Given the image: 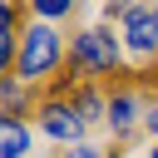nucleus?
Wrapping results in <instances>:
<instances>
[{"mask_svg":"<svg viewBox=\"0 0 158 158\" xmlns=\"http://www.w3.org/2000/svg\"><path fill=\"white\" fill-rule=\"evenodd\" d=\"M59 59H64L59 30H54L49 20L25 25V35H20V54H15V74H20V84H40V79H49Z\"/></svg>","mask_w":158,"mask_h":158,"instance_id":"nucleus-1","label":"nucleus"},{"mask_svg":"<svg viewBox=\"0 0 158 158\" xmlns=\"http://www.w3.org/2000/svg\"><path fill=\"white\" fill-rule=\"evenodd\" d=\"M118 59H123V44L109 35V30H79L74 35V54H69V64L74 69H89V74H114L118 69Z\"/></svg>","mask_w":158,"mask_h":158,"instance_id":"nucleus-2","label":"nucleus"},{"mask_svg":"<svg viewBox=\"0 0 158 158\" xmlns=\"http://www.w3.org/2000/svg\"><path fill=\"white\" fill-rule=\"evenodd\" d=\"M40 128H44L49 138L69 143V148L84 138V118H79V109H74L69 99H49V104H40Z\"/></svg>","mask_w":158,"mask_h":158,"instance_id":"nucleus-3","label":"nucleus"},{"mask_svg":"<svg viewBox=\"0 0 158 158\" xmlns=\"http://www.w3.org/2000/svg\"><path fill=\"white\" fill-rule=\"evenodd\" d=\"M123 40H128L133 54H153V49H158V20H153L148 5H133V10L123 15Z\"/></svg>","mask_w":158,"mask_h":158,"instance_id":"nucleus-4","label":"nucleus"},{"mask_svg":"<svg viewBox=\"0 0 158 158\" xmlns=\"http://www.w3.org/2000/svg\"><path fill=\"white\" fill-rule=\"evenodd\" d=\"M25 153H30V123L0 118V158H25Z\"/></svg>","mask_w":158,"mask_h":158,"instance_id":"nucleus-5","label":"nucleus"},{"mask_svg":"<svg viewBox=\"0 0 158 158\" xmlns=\"http://www.w3.org/2000/svg\"><path fill=\"white\" fill-rule=\"evenodd\" d=\"M133 118H138V99H133V94H114V99H109V128H114V133H128Z\"/></svg>","mask_w":158,"mask_h":158,"instance_id":"nucleus-6","label":"nucleus"},{"mask_svg":"<svg viewBox=\"0 0 158 158\" xmlns=\"http://www.w3.org/2000/svg\"><path fill=\"white\" fill-rule=\"evenodd\" d=\"M25 114V84L0 79V118H20Z\"/></svg>","mask_w":158,"mask_h":158,"instance_id":"nucleus-7","label":"nucleus"},{"mask_svg":"<svg viewBox=\"0 0 158 158\" xmlns=\"http://www.w3.org/2000/svg\"><path fill=\"white\" fill-rule=\"evenodd\" d=\"M15 54H20V35L0 30V79H10V69H15Z\"/></svg>","mask_w":158,"mask_h":158,"instance_id":"nucleus-8","label":"nucleus"},{"mask_svg":"<svg viewBox=\"0 0 158 158\" xmlns=\"http://www.w3.org/2000/svg\"><path fill=\"white\" fill-rule=\"evenodd\" d=\"M30 5H35L44 20H59V15H69V10H74V0H30Z\"/></svg>","mask_w":158,"mask_h":158,"instance_id":"nucleus-9","label":"nucleus"},{"mask_svg":"<svg viewBox=\"0 0 158 158\" xmlns=\"http://www.w3.org/2000/svg\"><path fill=\"white\" fill-rule=\"evenodd\" d=\"M64 158H109V153H99V148H89V143H74Z\"/></svg>","mask_w":158,"mask_h":158,"instance_id":"nucleus-10","label":"nucleus"},{"mask_svg":"<svg viewBox=\"0 0 158 158\" xmlns=\"http://www.w3.org/2000/svg\"><path fill=\"white\" fill-rule=\"evenodd\" d=\"M10 25H15V5H10V0H0V30H10Z\"/></svg>","mask_w":158,"mask_h":158,"instance_id":"nucleus-11","label":"nucleus"},{"mask_svg":"<svg viewBox=\"0 0 158 158\" xmlns=\"http://www.w3.org/2000/svg\"><path fill=\"white\" fill-rule=\"evenodd\" d=\"M114 10H118V15H128V10H133V0H114V5H109V15H114Z\"/></svg>","mask_w":158,"mask_h":158,"instance_id":"nucleus-12","label":"nucleus"},{"mask_svg":"<svg viewBox=\"0 0 158 158\" xmlns=\"http://www.w3.org/2000/svg\"><path fill=\"white\" fill-rule=\"evenodd\" d=\"M148 133L158 138V109H148Z\"/></svg>","mask_w":158,"mask_h":158,"instance_id":"nucleus-13","label":"nucleus"},{"mask_svg":"<svg viewBox=\"0 0 158 158\" xmlns=\"http://www.w3.org/2000/svg\"><path fill=\"white\" fill-rule=\"evenodd\" d=\"M143 158H158V148H148V153H143Z\"/></svg>","mask_w":158,"mask_h":158,"instance_id":"nucleus-14","label":"nucleus"},{"mask_svg":"<svg viewBox=\"0 0 158 158\" xmlns=\"http://www.w3.org/2000/svg\"><path fill=\"white\" fill-rule=\"evenodd\" d=\"M153 20H158V5H153Z\"/></svg>","mask_w":158,"mask_h":158,"instance_id":"nucleus-15","label":"nucleus"}]
</instances>
